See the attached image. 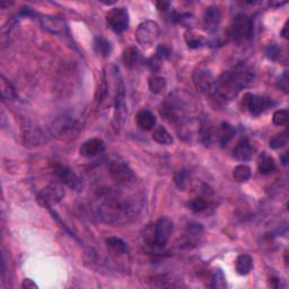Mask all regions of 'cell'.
I'll list each match as a JSON object with an SVG mask.
<instances>
[{
  "mask_svg": "<svg viewBox=\"0 0 289 289\" xmlns=\"http://www.w3.org/2000/svg\"><path fill=\"white\" fill-rule=\"evenodd\" d=\"M137 200L121 192L109 190L100 195L98 213L101 219L112 225H125L134 220L139 212Z\"/></svg>",
  "mask_w": 289,
  "mask_h": 289,
  "instance_id": "1",
  "label": "cell"
},
{
  "mask_svg": "<svg viewBox=\"0 0 289 289\" xmlns=\"http://www.w3.org/2000/svg\"><path fill=\"white\" fill-rule=\"evenodd\" d=\"M254 76V71L249 65L244 62L237 63L232 69L223 72L216 79L213 96L219 102H231L242 89L253 82Z\"/></svg>",
  "mask_w": 289,
  "mask_h": 289,
  "instance_id": "2",
  "label": "cell"
},
{
  "mask_svg": "<svg viewBox=\"0 0 289 289\" xmlns=\"http://www.w3.org/2000/svg\"><path fill=\"white\" fill-rule=\"evenodd\" d=\"M174 229L173 222L167 217L159 218L154 226L147 228L145 232V241L154 247H164L172 236Z\"/></svg>",
  "mask_w": 289,
  "mask_h": 289,
  "instance_id": "3",
  "label": "cell"
},
{
  "mask_svg": "<svg viewBox=\"0 0 289 289\" xmlns=\"http://www.w3.org/2000/svg\"><path fill=\"white\" fill-rule=\"evenodd\" d=\"M108 169L112 180L120 185H130L136 181V175L129 165L119 156L110 158L108 162Z\"/></svg>",
  "mask_w": 289,
  "mask_h": 289,
  "instance_id": "4",
  "label": "cell"
},
{
  "mask_svg": "<svg viewBox=\"0 0 289 289\" xmlns=\"http://www.w3.org/2000/svg\"><path fill=\"white\" fill-rule=\"evenodd\" d=\"M231 34L237 43L245 42L253 38V21L245 14H238L234 17Z\"/></svg>",
  "mask_w": 289,
  "mask_h": 289,
  "instance_id": "5",
  "label": "cell"
},
{
  "mask_svg": "<svg viewBox=\"0 0 289 289\" xmlns=\"http://www.w3.org/2000/svg\"><path fill=\"white\" fill-rule=\"evenodd\" d=\"M159 26L154 21H145L136 31V40L144 49H150L159 39Z\"/></svg>",
  "mask_w": 289,
  "mask_h": 289,
  "instance_id": "6",
  "label": "cell"
},
{
  "mask_svg": "<svg viewBox=\"0 0 289 289\" xmlns=\"http://www.w3.org/2000/svg\"><path fill=\"white\" fill-rule=\"evenodd\" d=\"M66 192L60 183H51L43 187L36 196V201L44 208L51 209L53 206L58 205L63 199Z\"/></svg>",
  "mask_w": 289,
  "mask_h": 289,
  "instance_id": "7",
  "label": "cell"
},
{
  "mask_svg": "<svg viewBox=\"0 0 289 289\" xmlns=\"http://www.w3.org/2000/svg\"><path fill=\"white\" fill-rule=\"evenodd\" d=\"M243 103H244L247 111L254 117H258L260 114L268 111L269 109H271L272 107H274V104H276L272 99L267 98V96L253 95L250 93L244 95Z\"/></svg>",
  "mask_w": 289,
  "mask_h": 289,
  "instance_id": "8",
  "label": "cell"
},
{
  "mask_svg": "<svg viewBox=\"0 0 289 289\" xmlns=\"http://www.w3.org/2000/svg\"><path fill=\"white\" fill-rule=\"evenodd\" d=\"M107 23L110 29L121 34L129 29V13L126 8H113L107 14Z\"/></svg>",
  "mask_w": 289,
  "mask_h": 289,
  "instance_id": "9",
  "label": "cell"
},
{
  "mask_svg": "<svg viewBox=\"0 0 289 289\" xmlns=\"http://www.w3.org/2000/svg\"><path fill=\"white\" fill-rule=\"evenodd\" d=\"M27 12V16L36 17V20L40 22V24L42 25L44 30L51 32L53 34L57 35H65L68 33V27L65 21H62L59 17L48 16V15H41V14H35L31 8Z\"/></svg>",
  "mask_w": 289,
  "mask_h": 289,
  "instance_id": "10",
  "label": "cell"
},
{
  "mask_svg": "<svg viewBox=\"0 0 289 289\" xmlns=\"http://www.w3.org/2000/svg\"><path fill=\"white\" fill-rule=\"evenodd\" d=\"M114 125L117 128H121L125 125L127 118V102H126V87L125 82L120 79L117 87L116 100H114Z\"/></svg>",
  "mask_w": 289,
  "mask_h": 289,
  "instance_id": "11",
  "label": "cell"
},
{
  "mask_svg": "<svg viewBox=\"0 0 289 289\" xmlns=\"http://www.w3.org/2000/svg\"><path fill=\"white\" fill-rule=\"evenodd\" d=\"M54 174L62 184H66L70 189L75 191H80L82 189L81 178L66 165H57L54 167Z\"/></svg>",
  "mask_w": 289,
  "mask_h": 289,
  "instance_id": "12",
  "label": "cell"
},
{
  "mask_svg": "<svg viewBox=\"0 0 289 289\" xmlns=\"http://www.w3.org/2000/svg\"><path fill=\"white\" fill-rule=\"evenodd\" d=\"M194 82L201 93L206 95H214L215 85H216V79L214 76L207 70H197L194 73Z\"/></svg>",
  "mask_w": 289,
  "mask_h": 289,
  "instance_id": "13",
  "label": "cell"
},
{
  "mask_svg": "<svg viewBox=\"0 0 289 289\" xmlns=\"http://www.w3.org/2000/svg\"><path fill=\"white\" fill-rule=\"evenodd\" d=\"M223 15L217 6H209L204 14V26L209 33L217 32L222 24Z\"/></svg>",
  "mask_w": 289,
  "mask_h": 289,
  "instance_id": "14",
  "label": "cell"
},
{
  "mask_svg": "<svg viewBox=\"0 0 289 289\" xmlns=\"http://www.w3.org/2000/svg\"><path fill=\"white\" fill-rule=\"evenodd\" d=\"M105 150V143L101 138H91L85 141L79 148V153L84 157H95Z\"/></svg>",
  "mask_w": 289,
  "mask_h": 289,
  "instance_id": "15",
  "label": "cell"
},
{
  "mask_svg": "<svg viewBox=\"0 0 289 289\" xmlns=\"http://www.w3.org/2000/svg\"><path fill=\"white\" fill-rule=\"evenodd\" d=\"M254 150L252 148V145L250 143V140L247 138H242L238 141L237 145L235 146V148L233 150V155L237 160H241V162H247V160H251L253 157Z\"/></svg>",
  "mask_w": 289,
  "mask_h": 289,
  "instance_id": "16",
  "label": "cell"
},
{
  "mask_svg": "<svg viewBox=\"0 0 289 289\" xmlns=\"http://www.w3.org/2000/svg\"><path fill=\"white\" fill-rule=\"evenodd\" d=\"M137 125L144 131L153 130L156 126V117L148 110H141L137 114Z\"/></svg>",
  "mask_w": 289,
  "mask_h": 289,
  "instance_id": "17",
  "label": "cell"
},
{
  "mask_svg": "<svg viewBox=\"0 0 289 289\" xmlns=\"http://www.w3.org/2000/svg\"><path fill=\"white\" fill-rule=\"evenodd\" d=\"M123 63L128 68H136L140 65V62L143 61V57H141L140 51L135 47H130L125 50L122 56Z\"/></svg>",
  "mask_w": 289,
  "mask_h": 289,
  "instance_id": "18",
  "label": "cell"
},
{
  "mask_svg": "<svg viewBox=\"0 0 289 289\" xmlns=\"http://www.w3.org/2000/svg\"><path fill=\"white\" fill-rule=\"evenodd\" d=\"M235 135H236L235 128L232 125H229L228 122H223L222 125H220L219 130L217 132L219 145L222 147H226L233 140Z\"/></svg>",
  "mask_w": 289,
  "mask_h": 289,
  "instance_id": "19",
  "label": "cell"
},
{
  "mask_svg": "<svg viewBox=\"0 0 289 289\" xmlns=\"http://www.w3.org/2000/svg\"><path fill=\"white\" fill-rule=\"evenodd\" d=\"M203 233H204L203 225L197 223L189 224L184 234V240H185L184 244H186L187 247H191L192 244H196L198 238L203 235Z\"/></svg>",
  "mask_w": 289,
  "mask_h": 289,
  "instance_id": "20",
  "label": "cell"
},
{
  "mask_svg": "<svg viewBox=\"0 0 289 289\" xmlns=\"http://www.w3.org/2000/svg\"><path fill=\"white\" fill-rule=\"evenodd\" d=\"M94 51L102 58H109L112 53V43L104 36H96L93 42Z\"/></svg>",
  "mask_w": 289,
  "mask_h": 289,
  "instance_id": "21",
  "label": "cell"
},
{
  "mask_svg": "<svg viewBox=\"0 0 289 289\" xmlns=\"http://www.w3.org/2000/svg\"><path fill=\"white\" fill-rule=\"evenodd\" d=\"M107 245L109 250L116 255H125L129 252V247H128L127 243L120 237H109L107 238Z\"/></svg>",
  "mask_w": 289,
  "mask_h": 289,
  "instance_id": "22",
  "label": "cell"
},
{
  "mask_svg": "<svg viewBox=\"0 0 289 289\" xmlns=\"http://www.w3.org/2000/svg\"><path fill=\"white\" fill-rule=\"evenodd\" d=\"M236 272L241 276H246L253 269V259L247 254H241L237 256L235 261Z\"/></svg>",
  "mask_w": 289,
  "mask_h": 289,
  "instance_id": "23",
  "label": "cell"
},
{
  "mask_svg": "<svg viewBox=\"0 0 289 289\" xmlns=\"http://www.w3.org/2000/svg\"><path fill=\"white\" fill-rule=\"evenodd\" d=\"M258 167H259V172L261 174H263V175H269V174H271L276 171V168H277L276 163H274V159L267 153H262L260 155Z\"/></svg>",
  "mask_w": 289,
  "mask_h": 289,
  "instance_id": "24",
  "label": "cell"
},
{
  "mask_svg": "<svg viewBox=\"0 0 289 289\" xmlns=\"http://www.w3.org/2000/svg\"><path fill=\"white\" fill-rule=\"evenodd\" d=\"M199 135H200L201 143H203L205 146L212 145L213 138H214V128H213L212 122L207 120V119L201 122Z\"/></svg>",
  "mask_w": 289,
  "mask_h": 289,
  "instance_id": "25",
  "label": "cell"
},
{
  "mask_svg": "<svg viewBox=\"0 0 289 289\" xmlns=\"http://www.w3.org/2000/svg\"><path fill=\"white\" fill-rule=\"evenodd\" d=\"M0 93H2V98L5 101H13L17 98L16 89L4 76L0 78Z\"/></svg>",
  "mask_w": 289,
  "mask_h": 289,
  "instance_id": "26",
  "label": "cell"
},
{
  "mask_svg": "<svg viewBox=\"0 0 289 289\" xmlns=\"http://www.w3.org/2000/svg\"><path fill=\"white\" fill-rule=\"evenodd\" d=\"M153 139L160 145H172L173 144V137L169 132L165 129L164 127H157L155 128L153 131Z\"/></svg>",
  "mask_w": 289,
  "mask_h": 289,
  "instance_id": "27",
  "label": "cell"
},
{
  "mask_svg": "<svg viewBox=\"0 0 289 289\" xmlns=\"http://www.w3.org/2000/svg\"><path fill=\"white\" fill-rule=\"evenodd\" d=\"M174 181H175V184L178 190L184 191L189 187L191 183V174L186 168H182L175 174Z\"/></svg>",
  "mask_w": 289,
  "mask_h": 289,
  "instance_id": "28",
  "label": "cell"
},
{
  "mask_svg": "<svg viewBox=\"0 0 289 289\" xmlns=\"http://www.w3.org/2000/svg\"><path fill=\"white\" fill-rule=\"evenodd\" d=\"M148 86L151 93L154 94H162L166 89L167 81L164 77L160 76H151L148 80Z\"/></svg>",
  "mask_w": 289,
  "mask_h": 289,
  "instance_id": "29",
  "label": "cell"
},
{
  "mask_svg": "<svg viewBox=\"0 0 289 289\" xmlns=\"http://www.w3.org/2000/svg\"><path fill=\"white\" fill-rule=\"evenodd\" d=\"M251 175H252V171L247 165H237L233 171L234 180L238 183L249 181Z\"/></svg>",
  "mask_w": 289,
  "mask_h": 289,
  "instance_id": "30",
  "label": "cell"
},
{
  "mask_svg": "<svg viewBox=\"0 0 289 289\" xmlns=\"http://www.w3.org/2000/svg\"><path fill=\"white\" fill-rule=\"evenodd\" d=\"M265 54H267V57L272 61H276V62L287 61V58L285 57V54L282 53L281 48H279L277 44L270 45V47L267 49V51H265Z\"/></svg>",
  "mask_w": 289,
  "mask_h": 289,
  "instance_id": "31",
  "label": "cell"
},
{
  "mask_svg": "<svg viewBox=\"0 0 289 289\" xmlns=\"http://www.w3.org/2000/svg\"><path fill=\"white\" fill-rule=\"evenodd\" d=\"M187 208H189L192 213L200 214V213H204L205 210L208 208V203L205 198L198 197V198L191 199L189 203H187Z\"/></svg>",
  "mask_w": 289,
  "mask_h": 289,
  "instance_id": "32",
  "label": "cell"
},
{
  "mask_svg": "<svg viewBox=\"0 0 289 289\" xmlns=\"http://www.w3.org/2000/svg\"><path fill=\"white\" fill-rule=\"evenodd\" d=\"M212 286L213 288H217V289H224L227 287V282H226V278H225V274L223 272V270L216 269L213 272L212 276Z\"/></svg>",
  "mask_w": 289,
  "mask_h": 289,
  "instance_id": "33",
  "label": "cell"
},
{
  "mask_svg": "<svg viewBox=\"0 0 289 289\" xmlns=\"http://www.w3.org/2000/svg\"><path fill=\"white\" fill-rule=\"evenodd\" d=\"M289 140V136H288V131H283L281 134H278L274 137H272L271 139H270V147H271L272 149H280L282 148L283 146H286L287 143Z\"/></svg>",
  "mask_w": 289,
  "mask_h": 289,
  "instance_id": "34",
  "label": "cell"
},
{
  "mask_svg": "<svg viewBox=\"0 0 289 289\" xmlns=\"http://www.w3.org/2000/svg\"><path fill=\"white\" fill-rule=\"evenodd\" d=\"M185 41H186V44L189 45V48L191 49H198L200 47H203L205 43V40L203 36L196 35L194 33H186Z\"/></svg>",
  "mask_w": 289,
  "mask_h": 289,
  "instance_id": "35",
  "label": "cell"
},
{
  "mask_svg": "<svg viewBox=\"0 0 289 289\" xmlns=\"http://www.w3.org/2000/svg\"><path fill=\"white\" fill-rule=\"evenodd\" d=\"M289 120V113L287 110H278L273 113L272 122L276 126H286Z\"/></svg>",
  "mask_w": 289,
  "mask_h": 289,
  "instance_id": "36",
  "label": "cell"
},
{
  "mask_svg": "<svg viewBox=\"0 0 289 289\" xmlns=\"http://www.w3.org/2000/svg\"><path fill=\"white\" fill-rule=\"evenodd\" d=\"M169 56H171V50H169L166 45H159L156 50V58L158 60H165L167 59Z\"/></svg>",
  "mask_w": 289,
  "mask_h": 289,
  "instance_id": "37",
  "label": "cell"
},
{
  "mask_svg": "<svg viewBox=\"0 0 289 289\" xmlns=\"http://www.w3.org/2000/svg\"><path fill=\"white\" fill-rule=\"evenodd\" d=\"M280 88L288 93V72L285 71V73L280 77Z\"/></svg>",
  "mask_w": 289,
  "mask_h": 289,
  "instance_id": "38",
  "label": "cell"
},
{
  "mask_svg": "<svg viewBox=\"0 0 289 289\" xmlns=\"http://www.w3.org/2000/svg\"><path fill=\"white\" fill-rule=\"evenodd\" d=\"M22 288L24 289H36L38 288V285L33 281L31 280V279H25L24 281L22 283Z\"/></svg>",
  "mask_w": 289,
  "mask_h": 289,
  "instance_id": "39",
  "label": "cell"
},
{
  "mask_svg": "<svg viewBox=\"0 0 289 289\" xmlns=\"http://www.w3.org/2000/svg\"><path fill=\"white\" fill-rule=\"evenodd\" d=\"M156 5H157V8L159 9V11H163V12L167 11L169 7V3L167 2H158Z\"/></svg>",
  "mask_w": 289,
  "mask_h": 289,
  "instance_id": "40",
  "label": "cell"
},
{
  "mask_svg": "<svg viewBox=\"0 0 289 289\" xmlns=\"http://www.w3.org/2000/svg\"><path fill=\"white\" fill-rule=\"evenodd\" d=\"M279 282H280V280H279L278 278H271V279H270V286L273 287V288H278L279 287Z\"/></svg>",
  "mask_w": 289,
  "mask_h": 289,
  "instance_id": "41",
  "label": "cell"
},
{
  "mask_svg": "<svg viewBox=\"0 0 289 289\" xmlns=\"http://www.w3.org/2000/svg\"><path fill=\"white\" fill-rule=\"evenodd\" d=\"M287 30H288V22H286V24H285V26H283V30H282V32H281V35H282L285 39L288 38Z\"/></svg>",
  "mask_w": 289,
  "mask_h": 289,
  "instance_id": "42",
  "label": "cell"
},
{
  "mask_svg": "<svg viewBox=\"0 0 289 289\" xmlns=\"http://www.w3.org/2000/svg\"><path fill=\"white\" fill-rule=\"evenodd\" d=\"M286 4V2H282V3H270L269 5L270 6H272V7H279V6H282V5H285Z\"/></svg>",
  "mask_w": 289,
  "mask_h": 289,
  "instance_id": "43",
  "label": "cell"
},
{
  "mask_svg": "<svg viewBox=\"0 0 289 289\" xmlns=\"http://www.w3.org/2000/svg\"><path fill=\"white\" fill-rule=\"evenodd\" d=\"M287 156H288V155H287V153H285V154H283V156H282V164H283V165H285V166H286V165L288 164V159H287Z\"/></svg>",
  "mask_w": 289,
  "mask_h": 289,
  "instance_id": "44",
  "label": "cell"
}]
</instances>
